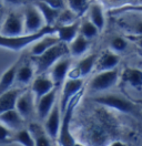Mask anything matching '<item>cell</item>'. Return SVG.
Returning <instances> with one entry per match:
<instances>
[{
  "label": "cell",
  "mask_w": 142,
  "mask_h": 146,
  "mask_svg": "<svg viewBox=\"0 0 142 146\" xmlns=\"http://www.w3.org/2000/svg\"><path fill=\"white\" fill-rule=\"evenodd\" d=\"M52 32H56V28L46 26L35 33H22L13 36H5L0 35V48L11 51H20L35 43L38 39H40L44 35Z\"/></svg>",
  "instance_id": "6da1fadb"
},
{
  "label": "cell",
  "mask_w": 142,
  "mask_h": 146,
  "mask_svg": "<svg viewBox=\"0 0 142 146\" xmlns=\"http://www.w3.org/2000/svg\"><path fill=\"white\" fill-rule=\"evenodd\" d=\"M68 54H69L68 44L63 42H58L57 44H54L47 51H44V53L31 56L36 75L46 73L58 60H60L61 58Z\"/></svg>",
  "instance_id": "7a4b0ae2"
},
{
  "label": "cell",
  "mask_w": 142,
  "mask_h": 146,
  "mask_svg": "<svg viewBox=\"0 0 142 146\" xmlns=\"http://www.w3.org/2000/svg\"><path fill=\"white\" fill-rule=\"evenodd\" d=\"M80 96H81L80 93L77 94L69 102L67 109L61 114V123H60V128H59V133L57 137L60 146H72L73 143L76 142L73 135L71 134V122H72L73 112L76 110V105L78 104V100Z\"/></svg>",
  "instance_id": "3957f363"
},
{
  "label": "cell",
  "mask_w": 142,
  "mask_h": 146,
  "mask_svg": "<svg viewBox=\"0 0 142 146\" xmlns=\"http://www.w3.org/2000/svg\"><path fill=\"white\" fill-rule=\"evenodd\" d=\"M22 17H23V30L25 33H35L46 27L44 20L40 11L32 1L27 2L22 6Z\"/></svg>",
  "instance_id": "277c9868"
},
{
  "label": "cell",
  "mask_w": 142,
  "mask_h": 146,
  "mask_svg": "<svg viewBox=\"0 0 142 146\" xmlns=\"http://www.w3.org/2000/svg\"><path fill=\"white\" fill-rule=\"evenodd\" d=\"M93 101L101 104L103 106L113 109L115 111H119L121 113H127V114H134L137 112L135 106L131 101L125 99L123 96L119 95V94H102L99 95L97 98H94Z\"/></svg>",
  "instance_id": "5b68a950"
},
{
  "label": "cell",
  "mask_w": 142,
  "mask_h": 146,
  "mask_svg": "<svg viewBox=\"0 0 142 146\" xmlns=\"http://www.w3.org/2000/svg\"><path fill=\"white\" fill-rule=\"evenodd\" d=\"M22 33H25L22 11L11 10L7 12L3 22L0 27V35L5 36H13Z\"/></svg>",
  "instance_id": "8992f818"
},
{
  "label": "cell",
  "mask_w": 142,
  "mask_h": 146,
  "mask_svg": "<svg viewBox=\"0 0 142 146\" xmlns=\"http://www.w3.org/2000/svg\"><path fill=\"white\" fill-rule=\"evenodd\" d=\"M120 72L118 68L108 70V71H100L90 81V89L93 92H104L118 83Z\"/></svg>",
  "instance_id": "52a82bcc"
},
{
  "label": "cell",
  "mask_w": 142,
  "mask_h": 146,
  "mask_svg": "<svg viewBox=\"0 0 142 146\" xmlns=\"http://www.w3.org/2000/svg\"><path fill=\"white\" fill-rule=\"evenodd\" d=\"M84 81L83 79H66L64 82L62 83L61 88H60V100H59V106L61 114L64 112V110L67 109L69 102H70L77 94H79L80 91L83 88Z\"/></svg>",
  "instance_id": "ba28073f"
},
{
  "label": "cell",
  "mask_w": 142,
  "mask_h": 146,
  "mask_svg": "<svg viewBox=\"0 0 142 146\" xmlns=\"http://www.w3.org/2000/svg\"><path fill=\"white\" fill-rule=\"evenodd\" d=\"M70 69H71V59L68 55H66V56L61 58L60 60H58L49 69V71H50L49 76L52 80L53 84H54V88L59 89V91H60V88H61L62 83L64 82V80L67 79Z\"/></svg>",
  "instance_id": "9c48e42d"
},
{
  "label": "cell",
  "mask_w": 142,
  "mask_h": 146,
  "mask_svg": "<svg viewBox=\"0 0 142 146\" xmlns=\"http://www.w3.org/2000/svg\"><path fill=\"white\" fill-rule=\"evenodd\" d=\"M15 109L23 119H29L33 115L36 111V101L31 90L25 89L22 91V93L18 96Z\"/></svg>",
  "instance_id": "30bf717a"
},
{
  "label": "cell",
  "mask_w": 142,
  "mask_h": 146,
  "mask_svg": "<svg viewBox=\"0 0 142 146\" xmlns=\"http://www.w3.org/2000/svg\"><path fill=\"white\" fill-rule=\"evenodd\" d=\"M44 121V131L47 132V134L49 135L51 139H56L58 137L60 123H61V111H60V106H59V102L54 103L50 113L47 115V117Z\"/></svg>",
  "instance_id": "8fae6325"
},
{
  "label": "cell",
  "mask_w": 142,
  "mask_h": 146,
  "mask_svg": "<svg viewBox=\"0 0 142 146\" xmlns=\"http://www.w3.org/2000/svg\"><path fill=\"white\" fill-rule=\"evenodd\" d=\"M97 59V54L86 55L84 58H82L81 60H79L76 63L74 68L72 70L69 71L68 76L72 78V79H83L84 76H87L92 72V70L94 69Z\"/></svg>",
  "instance_id": "7c38bea8"
},
{
  "label": "cell",
  "mask_w": 142,
  "mask_h": 146,
  "mask_svg": "<svg viewBox=\"0 0 142 146\" xmlns=\"http://www.w3.org/2000/svg\"><path fill=\"white\" fill-rule=\"evenodd\" d=\"M86 15H87V18L99 29L100 32L104 29L106 27V12H104L103 3L100 0L90 1V5H89V8Z\"/></svg>",
  "instance_id": "4fadbf2b"
},
{
  "label": "cell",
  "mask_w": 142,
  "mask_h": 146,
  "mask_svg": "<svg viewBox=\"0 0 142 146\" xmlns=\"http://www.w3.org/2000/svg\"><path fill=\"white\" fill-rule=\"evenodd\" d=\"M58 92H59V89L53 88L51 91L44 94V96H41L36 102V112L38 117L41 121H44L47 117V115L50 113L51 109L53 108L54 103L57 102Z\"/></svg>",
  "instance_id": "5bb4252c"
},
{
  "label": "cell",
  "mask_w": 142,
  "mask_h": 146,
  "mask_svg": "<svg viewBox=\"0 0 142 146\" xmlns=\"http://www.w3.org/2000/svg\"><path fill=\"white\" fill-rule=\"evenodd\" d=\"M53 88H54V84L52 80L50 79V76L47 75L46 73H42V74H37V76L33 78L30 90L35 96V101L37 102L41 96H44V94L51 91Z\"/></svg>",
  "instance_id": "9a60e30c"
},
{
  "label": "cell",
  "mask_w": 142,
  "mask_h": 146,
  "mask_svg": "<svg viewBox=\"0 0 142 146\" xmlns=\"http://www.w3.org/2000/svg\"><path fill=\"white\" fill-rule=\"evenodd\" d=\"M22 60H23V58H22ZM22 60L18 65L16 79H15V84H17V86H20V88L30 84L32 82L36 74L33 64L30 62H22Z\"/></svg>",
  "instance_id": "2e32d148"
},
{
  "label": "cell",
  "mask_w": 142,
  "mask_h": 146,
  "mask_svg": "<svg viewBox=\"0 0 142 146\" xmlns=\"http://www.w3.org/2000/svg\"><path fill=\"white\" fill-rule=\"evenodd\" d=\"M119 63H120V56L118 53H115L111 50L104 51L101 55H98L94 69L97 70V72L108 71V70H112V69L118 68Z\"/></svg>",
  "instance_id": "e0dca14e"
},
{
  "label": "cell",
  "mask_w": 142,
  "mask_h": 146,
  "mask_svg": "<svg viewBox=\"0 0 142 146\" xmlns=\"http://www.w3.org/2000/svg\"><path fill=\"white\" fill-rule=\"evenodd\" d=\"M58 42H60V40L58 39L56 32L44 35L40 39H38L35 43L31 44L30 54H31V56H36V55L41 54V53H44V51H47L48 49H50L51 46L57 44Z\"/></svg>",
  "instance_id": "ac0fdd59"
},
{
  "label": "cell",
  "mask_w": 142,
  "mask_h": 146,
  "mask_svg": "<svg viewBox=\"0 0 142 146\" xmlns=\"http://www.w3.org/2000/svg\"><path fill=\"white\" fill-rule=\"evenodd\" d=\"M56 28V35L60 42L63 43H69L71 40H73L76 36L79 35L80 28V19L69 23V25H63V26H54Z\"/></svg>",
  "instance_id": "d6986e66"
},
{
  "label": "cell",
  "mask_w": 142,
  "mask_h": 146,
  "mask_svg": "<svg viewBox=\"0 0 142 146\" xmlns=\"http://www.w3.org/2000/svg\"><path fill=\"white\" fill-rule=\"evenodd\" d=\"M26 88H20V86H13L3 94L0 95V113H3L6 111L12 110L16 108V102L18 96L22 93V91Z\"/></svg>",
  "instance_id": "ffe728a7"
},
{
  "label": "cell",
  "mask_w": 142,
  "mask_h": 146,
  "mask_svg": "<svg viewBox=\"0 0 142 146\" xmlns=\"http://www.w3.org/2000/svg\"><path fill=\"white\" fill-rule=\"evenodd\" d=\"M0 123H2L9 129L18 131V129L23 127L25 119L18 113L17 110L12 109L6 111L3 113H0Z\"/></svg>",
  "instance_id": "44dd1931"
},
{
  "label": "cell",
  "mask_w": 142,
  "mask_h": 146,
  "mask_svg": "<svg viewBox=\"0 0 142 146\" xmlns=\"http://www.w3.org/2000/svg\"><path fill=\"white\" fill-rule=\"evenodd\" d=\"M21 60H22V56L19 60H17L12 65H10L8 69L1 74V76H0V95L15 86L16 72H17L18 65L21 62Z\"/></svg>",
  "instance_id": "7402d4cb"
},
{
  "label": "cell",
  "mask_w": 142,
  "mask_h": 146,
  "mask_svg": "<svg viewBox=\"0 0 142 146\" xmlns=\"http://www.w3.org/2000/svg\"><path fill=\"white\" fill-rule=\"evenodd\" d=\"M32 2L35 3V6L40 11V13H41V16H42V18L44 20L46 26L54 27L60 10L53 9L50 6H48L47 3H44V2L40 1V0H32Z\"/></svg>",
  "instance_id": "603a6c76"
},
{
  "label": "cell",
  "mask_w": 142,
  "mask_h": 146,
  "mask_svg": "<svg viewBox=\"0 0 142 146\" xmlns=\"http://www.w3.org/2000/svg\"><path fill=\"white\" fill-rule=\"evenodd\" d=\"M28 129L33 138L35 146H51V138L44 131V126L38 123H31Z\"/></svg>",
  "instance_id": "cb8c5ba5"
},
{
  "label": "cell",
  "mask_w": 142,
  "mask_h": 146,
  "mask_svg": "<svg viewBox=\"0 0 142 146\" xmlns=\"http://www.w3.org/2000/svg\"><path fill=\"white\" fill-rule=\"evenodd\" d=\"M89 41L88 39H86L83 36L78 35L73 40H71L70 42L68 43V49H69V54H71L72 56H81L83 55L89 49Z\"/></svg>",
  "instance_id": "d4e9b609"
},
{
  "label": "cell",
  "mask_w": 142,
  "mask_h": 146,
  "mask_svg": "<svg viewBox=\"0 0 142 146\" xmlns=\"http://www.w3.org/2000/svg\"><path fill=\"white\" fill-rule=\"evenodd\" d=\"M122 79L133 89H142V70L138 68H128L122 74Z\"/></svg>",
  "instance_id": "484cf974"
},
{
  "label": "cell",
  "mask_w": 142,
  "mask_h": 146,
  "mask_svg": "<svg viewBox=\"0 0 142 146\" xmlns=\"http://www.w3.org/2000/svg\"><path fill=\"white\" fill-rule=\"evenodd\" d=\"M109 13L111 16H117V17L118 16H123V15H139V16H142V2L121 6V7H118V8H112V9H110Z\"/></svg>",
  "instance_id": "4316f807"
},
{
  "label": "cell",
  "mask_w": 142,
  "mask_h": 146,
  "mask_svg": "<svg viewBox=\"0 0 142 146\" xmlns=\"http://www.w3.org/2000/svg\"><path fill=\"white\" fill-rule=\"evenodd\" d=\"M79 33L81 36H83L86 39L91 40L94 39L96 36H99L100 31L88 18H80V28H79Z\"/></svg>",
  "instance_id": "83f0119b"
},
{
  "label": "cell",
  "mask_w": 142,
  "mask_h": 146,
  "mask_svg": "<svg viewBox=\"0 0 142 146\" xmlns=\"http://www.w3.org/2000/svg\"><path fill=\"white\" fill-rule=\"evenodd\" d=\"M66 7L73 11L78 17H83L90 5V0H64Z\"/></svg>",
  "instance_id": "f1b7e54d"
},
{
  "label": "cell",
  "mask_w": 142,
  "mask_h": 146,
  "mask_svg": "<svg viewBox=\"0 0 142 146\" xmlns=\"http://www.w3.org/2000/svg\"><path fill=\"white\" fill-rule=\"evenodd\" d=\"M11 138H12L13 142L20 144L21 146H35L33 138H32L28 128L22 127L16 131V133L12 135Z\"/></svg>",
  "instance_id": "f546056e"
},
{
  "label": "cell",
  "mask_w": 142,
  "mask_h": 146,
  "mask_svg": "<svg viewBox=\"0 0 142 146\" xmlns=\"http://www.w3.org/2000/svg\"><path fill=\"white\" fill-rule=\"evenodd\" d=\"M80 17H78L73 11H71L69 8H63L62 10H60L59 12V16L57 18L56 21V25L54 26H63V25H69L72 23L77 20H79Z\"/></svg>",
  "instance_id": "4dcf8cb0"
},
{
  "label": "cell",
  "mask_w": 142,
  "mask_h": 146,
  "mask_svg": "<svg viewBox=\"0 0 142 146\" xmlns=\"http://www.w3.org/2000/svg\"><path fill=\"white\" fill-rule=\"evenodd\" d=\"M129 46V42L125 38L122 36H115L110 41V48L111 51H113L115 53H120L127 50V48Z\"/></svg>",
  "instance_id": "1f68e13d"
},
{
  "label": "cell",
  "mask_w": 142,
  "mask_h": 146,
  "mask_svg": "<svg viewBox=\"0 0 142 146\" xmlns=\"http://www.w3.org/2000/svg\"><path fill=\"white\" fill-rule=\"evenodd\" d=\"M101 2L108 5L110 7V9H112V8H118V7H121V6L142 2V0H101Z\"/></svg>",
  "instance_id": "d6a6232c"
},
{
  "label": "cell",
  "mask_w": 142,
  "mask_h": 146,
  "mask_svg": "<svg viewBox=\"0 0 142 146\" xmlns=\"http://www.w3.org/2000/svg\"><path fill=\"white\" fill-rule=\"evenodd\" d=\"M44 3H47L48 6H50L51 8L56 10H62L66 8V1L64 0H40Z\"/></svg>",
  "instance_id": "836d02e7"
},
{
  "label": "cell",
  "mask_w": 142,
  "mask_h": 146,
  "mask_svg": "<svg viewBox=\"0 0 142 146\" xmlns=\"http://www.w3.org/2000/svg\"><path fill=\"white\" fill-rule=\"evenodd\" d=\"M12 137L11 129H9L7 126H5L2 123H0V142L9 141Z\"/></svg>",
  "instance_id": "e575fe53"
},
{
  "label": "cell",
  "mask_w": 142,
  "mask_h": 146,
  "mask_svg": "<svg viewBox=\"0 0 142 146\" xmlns=\"http://www.w3.org/2000/svg\"><path fill=\"white\" fill-rule=\"evenodd\" d=\"M5 5H10V6H23L27 2H30L32 0H1Z\"/></svg>",
  "instance_id": "d590c367"
},
{
  "label": "cell",
  "mask_w": 142,
  "mask_h": 146,
  "mask_svg": "<svg viewBox=\"0 0 142 146\" xmlns=\"http://www.w3.org/2000/svg\"><path fill=\"white\" fill-rule=\"evenodd\" d=\"M7 15V9H6V5L0 0V27L3 22V19Z\"/></svg>",
  "instance_id": "8d00e7d4"
},
{
  "label": "cell",
  "mask_w": 142,
  "mask_h": 146,
  "mask_svg": "<svg viewBox=\"0 0 142 146\" xmlns=\"http://www.w3.org/2000/svg\"><path fill=\"white\" fill-rule=\"evenodd\" d=\"M109 146H128V145L122 143V142H120V141H115V142H112Z\"/></svg>",
  "instance_id": "74e56055"
},
{
  "label": "cell",
  "mask_w": 142,
  "mask_h": 146,
  "mask_svg": "<svg viewBox=\"0 0 142 146\" xmlns=\"http://www.w3.org/2000/svg\"><path fill=\"white\" fill-rule=\"evenodd\" d=\"M72 146H84V145H82L81 143H78V142H74V143H73V145H72Z\"/></svg>",
  "instance_id": "f35d334b"
}]
</instances>
